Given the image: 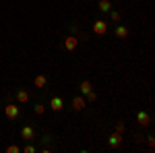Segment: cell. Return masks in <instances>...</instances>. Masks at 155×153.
<instances>
[{
    "instance_id": "16",
    "label": "cell",
    "mask_w": 155,
    "mask_h": 153,
    "mask_svg": "<svg viewBox=\"0 0 155 153\" xmlns=\"http://www.w3.org/2000/svg\"><path fill=\"white\" fill-rule=\"evenodd\" d=\"M44 112H46V106H44V104H37L35 106V114H44Z\"/></svg>"
},
{
    "instance_id": "5",
    "label": "cell",
    "mask_w": 155,
    "mask_h": 153,
    "mask_svg": "<svg viewBox=\"0 0 155 153\" xmlns=\"http://www.w3.org/2000/svg\"><path fill=\"white\" fill-rule=\"evenodd\" d=\"M77 46H79V39L74 35H68L66 39H64V48L68 50V52H72V50H77Z\"/></svg>"
},
{
    "instance_id": "11",
    "label": "cell",
    "mask_w": 155,
    "mask_h": 153,
    "mask_svg": "<svg viewBox=\"0 0 155 153\" xmlns=\"http://www.w3.org/2000/svg\"><path fill=\"white\" fill-rule=\"evenodd\" d=\"M79 91H81V93H89V91H93V85H91V81H83L81 83V85H79Z\"/></svg>"
},
{
    "instance_id": "15",
    "label": "cell",
    "mask_w": 155,
    "mask_h": 153,
    "mask_svg": "<svg viewBox=\"0 0 155 153\" xmlns=\"http://www.w3.org/2000/svg\"><path fill=\"white\" fill-rule=\"evenodd\" d=\"M19 151H21V149H19L17 145H8V147H6V153H19Z\"/></svg>"
},
{
    "instance_id": "12",
    "label": "cell",
    "mask_w": 155,
    "mask_h": 153,
    "mask_svg": "<svg viewBox=\"0 0 155 153\" xmlns=\"http://www.w3.org/2000/svg\"><path fill=\"white\" fill-rule=\"evenodd\" d=\"M72 108H74L77 112L85 110V99H83V97H74V99H72Z\"/></svg>"
},
{
    "instance_id": "20",
    "label": "cell",
    "mask_w": 155,
    "mask_h": 153,
    "mask_svg": "<svg viewBox=\"0 0 155 153\" xmlns=\"http://www.w3.org/2000/svg\"><path fill=\"white\" fill-rule=\"evenodd\" d=\"M145 139H147V143H149V147L153 149V147H155V137H151V135H149V137H145Z\"/></svg>"
},
{
    "instance_id": "6",
    "label": "cell",
    "mask_w": 155,
    "mask_h": 153,
    "mask_svg": "<svg viewBox=\"0 0 155 153\" xmlns=\"http://www.w3.org/2000/svg\"><path fill=\"white\" fill-rule=\"evenodd\" d=\"M50 108H52L54 112H60V110L64 108V101H62V97H52V99H50Z\"/></svg>"
},
{
    "instance_id": "1",
    "label": "cell",
    "mask_w": 155,
    "mask_h": 153,
    "mask_svg": "<svg viewBox=\"0 0 155 153\" xmlns=\"http://www.w3.org/2000/svg\"><path fill=\"white\" fill-rule=\"evenodd\" d=\"M93 33H95V35H106L107 33V23L101 21V19H97L95 23H93Z\"/></svg>"
},
{
    "instance_id": "18",
    "label": "cell",
    "mask_w": 155,
    "mask_h": 153,
    "mask_svg": "<svg viewBox=\"0 0 155 153\" xmlns=\"http://www.w3.org/2000/svg\"><path fill=\"white\" fill-rule=\"evenodd\" d=\"M23 151H25V153H35V147H33V145H25Z\"/></svg>"
},
{
    "instance_id": "8",
    "label": "cell",
    "mask_w": 155,
    "mask_h": 153,
    "mask_svg": "<svg viewBox=\"0 0 155 153\" xmlns=\"http://www.w3.org/2000/svg\"><path fill=\"white\" fill-rule=\"evenodd\" d=\"M33 83H35L37 89H44V87H46V83H48V77H46V75H37L35 79H33Z\"/></svg>"
},
{
    "instance_id": "10",
    "label": "cell",
    "mask_w": 155,
    "mask_h": 153,
    "mask_svg": "<svg viewBox=\"0 0 155 153\" xmlns=\"http://www.w3.org/2000/svg\"><path fill=\"white\" fill-rule=\"evenodd\" d=\"M116 37H120V39H126V37H128V27L118 25V27H116Z\"/></svg>"
},
{
    "instance_id": "2",
    "label": "cell",
    "mask_w": 155,
    "mask_h": 153,
    "mask_svg": "<svg viewBox=\"0 0 155 153\" xmlns=\"http://www.w3.org/2000/svg\"><path fill=\"white\" fill-rule=\"evenodd\" d=\"M21 137H23L27 143L33 141V139H35V128H33V126H29V124H27V126H23V128H21Z\"/></svg>"
},
{
    "instance_id": "4",
    "label": "cell",
    "mask_w": 155,
    "mask_h": 153,
    "mask_svg": "<svg viewBox=\"0 0 155 153\" xmlns=\"http://www.w3.org/2000/svg\"><path fill=\"white\" fill-rule=\"evenodd\" d=\"M4 114H6V118H11V120L19 118V106H15V104H8V106H4Z\"/></svg>"
},
{
    "instance_id": "14",
    "label": "cell",
    "mask_w": 155,
    "mask_h": 153,
    "mask_svg": "<svg viewBox=\"0 0 155 153\" xmlns=\"http://www.w3.org/2000/svg\"><path fill=\"white\" fill-rule=\"evenodd\" d=\"M110 17H112V21H114V23H120V19H122L118 11H110Z\"/></svg>"
},
{
    "instance_id": "13",
    "label": "cell",
    "mask_w": 155,
    "mask_h": 153,
    "mask_svg": "<svg viewBox=\"0 0 155 153\" xmlns=\"http://www.w3.org/2000/svg\"><path fill=\"white\" fill-rule=\"evenodd\" d=\"M99 11L101 12H110L112 11V2H110V0H99Z\"/></svg>"
},
{
    "instance_id": "9",
    "label": "cell",
    "mask_w": 155,
    "mask_h": 153,
    "mask_svg": "<svg viewBox=\"0 0 155 153\" xmlns=\"http://www.w3.org/2000/svg\"><path fill=\"white\" fill-rule=\"evenodd\" d=\"M17 101H19V104H27V101H29V91L19 89V91H17Z\"/></svg>"
},
{
    "instance_id": "17",
    "label": "cell",
    "mask_w": 155,
    "mask_h": 153,
    "mask_svg": "<svg viewBox=\"0 0 155 153\" xmlns=\"http://www.w3.org/2000/svg\"><path fill=\"white\" fill-rule=\"evenodd\" d=\"M124 130H126V124L124 122H118L116 124V132H124Z\"/></svg>"
},
{
    "instance_id": "3",
    "label": "cell",
    "mask_w": 155,
    "mask_h": 153,
    "mask_svg": "<svg viewBox=\"0 0 155 153\" xmlns=\"http://www.w3.org/2000/svg\"><path fill=\"white\" fill-rule=\"evenodd\" d=\"M107 145L112 147V149H116L122 145V132H112L110 135V139H107Z\"/></svg>"
},
{
    "instance_id": "7",
    "label": "cell",
    "mask_w": 155,
    "mask_h": 153,
    "mask_svg": "<svg viewBox=\"0 0 155 153\" xmlns=\"http://www.w3.org/2000/svg\"><path fill=\"white\" fill-rule=\"evenodd\" d=\"M137 120H139L141 126H149V124H151V116H149L147 112H139V114H137Z\"/></svg>"
},
{
    "instance_id": "19",
    "label": "cell",
    "mask_w": 155,
    "mask_h": 153,
    "mask_svg": "<svg viewBox=\"0 0 155 153\" xmlns=\"http://www.w3.org/2000/svg\"><path fill=\"white\" fill-rule=\"evenodd\" d=\"M87 99H89V101H95V99H97V93H95V91H89V93H87Z\"/></svg>"
}]
</instances>
